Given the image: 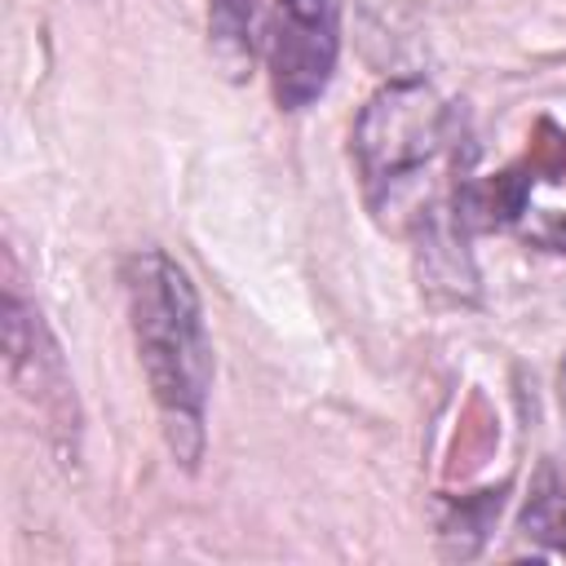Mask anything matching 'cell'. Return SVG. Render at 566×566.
Returning <instances> with one entry per match:
<instances>
[{"mask_svg": "<svg viewBox=\"0 0 566 566\" xmlns=\"http://www.w3.org/2000/svg\"><path fill=\"white\" fill-rule=\"evenodd\" d=\"M124 296L168 447L177 460L195 464L203 451V407L212 389V345L203 332L199 292L181 261H172L164 248H142L124 261Z\"/></svg>", "mask_w": 566, "mask_h": 566, "instance_id": "1", "label": "cell"}, {"mask_svg": "<svg viewBox=\"0 0 566 566\" xmlns=\"http://www.w3.org/2000/svg\"><path fill=\"white\" fill-rule=\"evenodd\" d=\"M451 128H455L451 111L416 75L389 80L367 97L349 142L367 203L380 221L385 212H402V203L416 195L424 172L451 146Z\"/></svg>", "mask_w": 566, "mask_h": 566, "instance_id": "2", "label": "cell"}, {"mask_svg": "<svg viewBox=\"0 0 566 566\" xmlns=\"http://www.w3.org/2000/svg\"><path fill=\"white\" fill-rule=\"evenodd\" d=\"M340 57V0H274L265 22V71L279 111H305L332 84Z\"/></svg>", "mask_w": 566, "mask_h": 566, "instance_id": "3", "label": "cell"}, {"mask_svg": "<svg viewBox=\"0 0 566 566\" xmlns=\"http://www.w3.org/2000/svg\"><path fill=\"white\" fill-rule=\"evenodd\" d=\"M4 349H9V376H13V385L40 411L57 416V402L62 407L71 402V389H66V376H62V358L49 345L40 314L18 292H9V301H4Z\"/></svg>", "mask_w": 566, "mask_h": 566, "instance_id": "4", "label": "cell"}, {"mask_svg": "<svg viewBox=\"0 0 566 566\" xmlns=\"http://www.w3.org/2000/svg\"><path fill=\"white\" fill-rule=\"evenodd\" d=\"M261 0H208V35L217 57L239 71L252 57V31H256Z\"/></svg>", "mask_w": 566, "mask_h": 566, "instance_id": "5", "label": "cell"}, {"mask_svg": "<svg viewBox=\"0 0 566 566\" xmlns=\"http://www.w3.org/2000/svg\"><path fill=\"white\" fill-rule=\"evenodd\" d=\"M522 526H526V535H535L548 548L566 553V478H557L548 469L535 482V495H531V504L522 513Z\"/></svg>", "mask_w": 566, "mask_h": 566, "instance_id": "6", "label": "cell"}]
</instances>
